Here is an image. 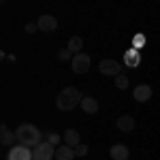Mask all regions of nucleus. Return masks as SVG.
<instances>
[{
	"label": "nucleus",
	"instance_id": "obj_1",
	"mask_svg": "<svg viewBox=\"0 0 160 160\" xmlns=\"http://www.w3.org/2000/svg\"><path fill=\"white\" fill-rule=\"evenodd\" d=\"M41 130H38L37 126H32V124H22L17 130H15V139H17V143L19 145H26V148L34 149L37 145L43 143V139H41Z\"/></svg>",
	"mask_w": 160,
	"mask_h": 160
},
{
	"label": "nucleus",
	"instance_id": "obj_2",
	"mask_svg": "<svg viewBox=\"0 0 160 160\" xmlns=\"http://www.w3.org/2000/svg\"><path fill=\"white\" fill-rule=\"evenodd\" d=\"M81 100H83V96L77 88H64L56 98V107L60 111H73L77 105H81Z\"/></svg>",
	"mask_w": 160,
	"mask_h": 160
},
{
	"label": "nucleus",
	"instance_id": "obj_3",
	"mask_svg": "<svg viewBox=\"0 0 160 160\" xmlns=\"http://www.w3.org/2000/svg\"><path fill=\"white\" fill-rule=\"evenodd\" d=\"M98 71L102 75H107V77H120L122 75V66H120V62L113 60V58H105V60L98 62Z\"/></svg>",
	"mask_w": 160,
	"mask_h": 160
},
{
	"label": "nucleus",
	"instance_id": "obj_4",
	"mask_svg": "<svg viewBox=\"0 0 160 160\" xmlns=\"http://www.w3.org/2000/svg\"><path fill=\"white\" fill-rule=\"evenodd\" d=\"M90 64H92V58L88 53H77L73 60H71V66H73L75 75H86L90 71Z\"/></svg>",
	"mask_w": 160,
	"mask_h": 160
},
{
	"label": "nucleus",
	"instance_id": "obj_5",
	"mask_svg": "<svg viewBox=\"0 0 160 160\" xmlns=\"http://www.w3.org/2000/svg\"><path fill=\"white\" fill-rule=\"evenodd\" d=\"M32 152H34V160H53L56 158V148L51 143H47V141H43L41 145H37Z\"/></svg>",
	"mask_w": 160,
	"mask_h": 160
},
{
	"label": "nucleus",
	"instance_id": "obj_6",
	"mask_svg": "<svg viewBox=\"0 0 160 160\" xmlns=\"http://www.w3.org/2000/svg\"><path fill=\"white\" fill-rule=\"evenodd\" d=\"M7 160H34V152L26 145H15L7 154Z\"/></svg>",
	"mask_w": 160,
	"mask_h": 160
},
{
	"label": "nucleus",
	"instance_id": "obj_7",
	"mask_svg": "<svg viewBox=\"0 0 160 160\" xmlns=\"http://www.w3.org/2000/svg\"><path fill=\"white\" fill-rule=\"evenodd\" d=\"M37 26H38V30H41V32L49 34V32H53V30L58 28V19H56L53 15H41V17H38V22H37Z\"/></svg>",
	"mask_w": 160,
	"mask_h": 160
},
{
	"label": "nucleus",
	"instance_id": "obj_8",
	"mask_svg": "<svg viewBox=\"0 0 160 160\" xmlns=\"http://www.w3.org/2000/svg\"><path fill=\"white\" fill-rule=\"evenodd\" d=\"M124 64H126L128 68H137V66L141 64V51L135 49V47H130L128 51H124Z\"/></svg>",
	"mask_w": 160,
	"mask_h": 160
},
{
	"label": "nucleus",
	"instance_id": "obj_9",
	"mask_svg": "<svg viewBox=\"0 0 160 160\" xmlns=\"http://www.w3.org/2000/svg\"><path fill=\"white\" fill-rule=\"evenodd\" d=\"M132 96H135L137 102H148V100L152 98V88L145 86V83H141V86H137L135 90H132Z\"/></svg>",
	"mask_w": 160,
	"mask_h": 160
},
{
	"label": "nucleus",
	"instance_id": "obj_10",
	"mask_svg": "<svg viewBox=\"0 0 160 160\" xmlns=\"http://www.w3.org/2000/svg\"><path fill=\"white\" fill-rule=\"evenodd\" d=\"M64 143L68 145V148H77V145H81V137L79 132L75 130V128H68V130H64Z\"/></svg>",
	"mask_w": 160,
	"mask_h": 160
},
{
	"label": "nucleus",
	"instance_id": "obj_11",
	"mask_svg": "<svg viewBox=\"0 0 160 160\" xmlns=\"http://www.w3.org/2000/svg\"><path fill=\"white\" fill-rule=\"evenodd\" d=\"M75 148H68L66 143H62L60 148H56V160H75Z\"/></svg>",
	"mask_w": 160,
	"mask_h": 160
},
{
	"label": "nucleus",
	"instance_id": "obj_12",
	"mask_svg": "<svg viewBox=\"0 0 160 160\" xmlns=\"http://www.w3.org/2000/svg\"><path fill=\"white\" fill-rule=\"evenodd\" d=\"M109 154H111V158L113 160H128V148L126 145H122V143H118V145H113V148L109 149Z\"/></svg>",
	"mask_w": 160,
	"mask_h": 160
},
{
	"label": "nucleus",
	"instance_id": "obj_13",
	"mask_svg": "<svg viewBox=\"0 0 160 160\" xmlns=\"http://www.w3.org/2000/svg\"><path fill=\"white\" fill-rule=\"evenodd\" d=\"M118 130H122V132H130L132 128H135V120L130 118V115H122V118H118Z\"/></svg>",
	"mask_w": 160,
	"mask_h": 160
},
{
	"label": "nucleus",
	"instance_id": "obj_14",
	"mask_svg": "<svg viewBox=\"0 0 160 160\" xmlns=\"http://www.w3.org/2000/svg\"><path fill=\"white\" fill-rule=\"evenodd\" d=\"M81 109L86 111V113H96V111H98V100L92 98V96H83V100H81Z\"/></svg>",
	"mask_w": 160,
	"mask_h": 160
},
{
	"label": "nucleus",
	"instance_id": "obj_15",
	"mask_svg": "<svg viewBox=\"0 0 160 160\" xmlns=\"http://www.w3.org/2000/svg\"><path fill=\"white\" fill-rule=\"evenodd\" d=\"M0 143H2V145H11L13 141H17V139H15V137H13V132L11 130H9V126H7V124H2V126H0Z\"/></svg>",
	"mask_w": 160,
	"mask_h": 160
},
{
	"label": "nucleus",
	"instance_id": "obj_16",
	"mask_svg": "<svg viewBox=\"0 0 160 160\" xmlns=\"http://www.w3.org/2000/svg\"><path fill=\"white\" fill-rule=\"evenodd\" d=\"M66 49L71 51V53H81V49H83V38L81 37H71V41H68V47Z\"/></svg>",
	"mask_w": 160,
	"mask_h": 160
},
{
	"label": "nucleus",
	"instance_id": "obj_17",
	"mask_svg": "<svg viewBox=\"0 0 160 160\" xmlns=\"http://www.w3.org/2000/svg\"><path fill=\"white\" fill-rule=\"evenodd\" d=\"M130 86V81H128V77H126V75H120V77H115V88H118V90H126V88Z\"/></svg>",
	"mask_w": 160,
	"mask_h": 160
},
{
	"label": "nucleus",
	"instance_id": "obj_18",
	"mask_svg": "<svg viewBox=\"0 0 160 160\" xmlns=\"http://www.w3.org/2000/svg\"><path fill=\"white\" fill-rule=\"evenodd\" d=\"M143 45H145V34H141V32L135 34V38H132V47H135V49H141Z\"/></svg>",
	"mask_w": 160,
	"mask_h": 160
},
{
	"label": "nucleus",
	"instance_id": "obj_19",
	"mask_svg": "<svg viewBox=\"0 0 160 160\" xmlns=\"http://www.w3.org/2000/svg\"><path fill=\"white\" fill-rule=\"evenodd\" d=\"M60 141H62V137L56 135V132H51V135L47 137V143H51L53 148H60Z\"/></svg>",
	"mask_w": 160,
	"mask_h": 160
},
{
	"label": "nucleus",
	"instance_id": "obj_20",
	"mask_svg": "<svg viewBox=\"0 0 160 160\" xmlns=\"http://www.w3.org/2000/svg\"><path fill=\"white\" fill-rule=\"evenodd\" d=\"M75 156H77V158L88 156V145H86V143H81V145H77V148H75Z\"/></svg>",
	"mask_w": 160,
	"mask_h": 160
},
{
	"label": "nucleus",
	"instance_id": "obj_21",
	"mask_svg": "<svg viewBox=\"0 0 160 160\" xmlns=\"http://www.w3.org/2000/svg\"><path fill=\"white\" fill-rule=\"evenodd\" d=\"M73 58H75V53H71L68 49H60V51H58V60L66 62V60H73Z\"/></svg>",
	"mask_w": 160,
	"mask_h": 160
},
{
	"label": "nucleus",
	"instance_id": "obj_22",
	"mask_svg": "<svg viewBox=\"0 0 160 160\" xmlns=\"http://www.w3.org/2000/svg\"><path fill=\"white\" fill-rule=\"evenodd\" d=\"M38 30V26L34 24V22H30V24H26V32H30V34H32V32H37Z\"/></svg>",
	"mask_w": 160,
	"mask_h": 160
},
{
	"label": "nucleus",
	"instance_id": "obj_23",
	"mask_svg": "<svg viewBox=\"0 0 160 160\" xmlns=\"http://www.w3.org/2000/svg\"><path fill=\"white\" fill-rule=\"evenodd\" d=\"M128 160H130V158H128Z\"/></svg>",
	"mask_w": 160,
	"mask_h": 160
}]
</instances>
